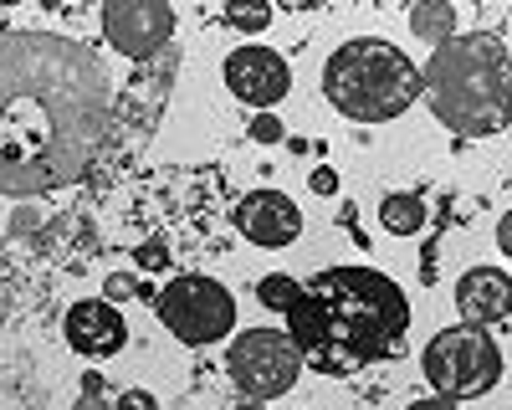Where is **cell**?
Masks as SVG:
<instances>
[{
	"label": "cell",
	"mask_w": 512,
	"mask_h": 410,
	"mask_svg": "<svg viewBox=\"0 0 512 410\" xmlns=\"http://www.w3.org/2000/svg\"><path fill=\"white\" fill-rule=\"evenodd\" d=\"M118 98L77 36L0 31V190L11 200L88 180L108 159Z\"/></svg>",
	"instance_id": "obj_1"
},
{
	"label": "cell",
	"mask_w": 512,
	"mask_h": 410,
	"mask_svg": "<svg viewBox=\"0 0 512 410\" xmlns=\"http://www.w3.org/2000/svg\"><path fill=\"white\" fill-rule=\"evenodd\" d=\"M287 334L313 375L344 380L405 349L410 303L395 277L374 267H328L303 282L287 313Z\"/></svg>",
	"instance_id": "obj_2"
},
{
	"label": "cell",
	"mask_w": 512,
	"mask_h": 410,
	"mask_svg": "<svg viewBox=\"0 0 512 410\" xmlns=\"http://www.w3.org/2000/svg\"><path fill=\"white\" fill-rule=\"evenodd\" d=\"M436 123L461 139H492L512 123V47L497 31H456L425 62Z\"/></svg>",
	"instance_id": "obj_3"
},
{
	"label": "cell",
	"mask_w": 512,
	"mask_h": 410,
	"mask_svg": "<svg viewBox=\"0 0 512 410\" xmlns=\"http://www.w3.org/2000/svg\"><path fill=\"white\" fill-rule=\"evenodd\" d=\"M323 93L349 123H390L425 98V67L384 36H354L323 62Z\"/></svg>",
	"instance_id": "obj_4"
},
{
	"label": "cell",
	"mask_w": 512,
	"mask_h": 410,
	"mask_svg": "<svg viewBox=\"0 0 512 410\" xmlns=\"http://www.w3.org/2000/svg\"><path fill=\"white\" fill-rule=\"evenodd\" d=\"M420 375L446 400H477L502 380V349L487 328L456 323V328L431 334V344L420 354Z\"/></svg>",
	"instance_id": "obj_5"
},
{
	"label": "cell",
	"mask_w": 512,
	"mask_h": 410,
	"mask_svg": "<svg viewBox=\"0 0 512 410\" xmlns=\"http://www.w3.org/2000/svg\"><path fill=\"white\" fill-rule=\"evenodd\" d=\"M154 308H159V323L175 334L180 344L200 349V344H216L236 328V298L231 287H221L216 277L205 272H180L169 277V287L154 293Z\"/></svg>",
	"instance_id": "obj_6"
},
{
	"label": "cell",
	"mask_w": 512,
	"mask_h": 410,
	"mask_svg": "<svg viewBox=\"0 0 512 410\" xmlns=\"http://www.w3.org/2000/svg\"><path fill=\"white\" fill-rule=\"evenodd\" d=\"M226 375L251 400H277L303 375V354H297L292 334H282V328H246L226 349Z\"/></svg>",
	"instance_id": "obj_7"
},
{
	"label": "cell",
	"mask_w": 512,
	"mask_h": 410,
	"mask_svg": "<svg viewBox=\"0 0 512 410\" xmlns=\"http://www.w3.org/2000/svg\"><path fill=\"white\" fill-rule=\"evenodd\" d=\"M103 36L113 41V52L128 62H164L175 52V11L164 0H108L103 6Z\"/></svg>",
	"instance_id": "obj_8"
},
{
	"label": "cell",
	"mask_w": 512,
	"mask_h": 410,
	"mask_svg": "<svg viewBox=\"0 0 512 410\" xmlns=\"http://www.w3.org/2000/svg\"><path fill=\"white\" fill-rule=\"evenodd\" d=\"M226 88H231L241 103L272 113V103H282V98L292 93V72H287L282 52L246 41V47H236V52L226 57Z\"/></svg>",
	"instance_id": "obj_9"
},
{
	"label": "cell",
	"mask_w": 512,
	"mask_h": 410,
	"mask_svg": "<svg viewBox=\"0 0 512 410\" xmlns=\"http://www.w3.org/2000/svg\"><path fill=\"white\" fill-rule=\"evenodd\" d=\"M236 226L251 246H267L272 252V246H292L303 236V211H297L292 195H282V190H251L236 205Z\"/></svg>",
	"instance_id": "obj_10"
},
{
	"label": "cell",
	"mask_w": 512,
	"mask_h": 410,
	"mask_svg": "<svg viewBox=\"0 0 512 410\" xmlns=\"http://www.w3.org/2000/svg\"><path fill=\"white\" fill-rule=\"evenodd\" d=\"M62 328H67V344H72L82 359H113V354L128 344V323H123V313H118L108 298H82V303H72L67 318H62Z\"/></svg>",
	"instance_id": "obj_11"
},
{
	"label": "cell",
	"mask_w": 512,
	"mask_h": 410,
	"mask_svg": "<svg viewBox=\"0 0 512 410\" xmlns=\"http://www.w3.org/2000/svg\"><path fill=\"white\" fill-rule=\"evenodd\" d=\"M456 313H461V323H472V328H487V323L507 318L512 313V277L502 267L461 272V282H456Z\"/></svg>",
	"instance_id": "obj_12"
},
{
	"label": "cell",
	"mask_w": 512,
	"mask_h": 410,
	"mask_svg": "<svg viewBox=\"0 0 512 410\" xmlns=\"http://www.w3.org/2000/svg\"><path fill=\"white\" fill-rule=\"evenodd\" d=\"M410 31L420 41L446 47V41L456 36V6H451V0H420V6H410Z\"/></svg>",
	"instance_id": "obj_13"
},
{
	"label": "cell",
	"mask_w": 512,
	"mask_h": 410,
	"mask_svg": "<svg viewBox=\"0 0 512 410\" xmlns=\"http://www.w3.org/2000/svg\"><path fill=\"white\" fill-rule=\"evenodd\" d=\"M379 226L390 236H415L425 226V200L420 195H384L379 200Z\"/></svg>",
	"instance_id": "obj_14"
},
{
	"label": "cell",
	"mask_w": 512,
	"mask_h": 410,
	"mask_svg": "<svg viewBox=\"0 0 512 410\" xmlns=\"http://www.w3.org/2000/svg\"><path fill=\"white\" fill-rule=\"evenodd\" d=\"M297 298H303V282L287 277V272H272V277L256 282V303L272 308V313H292V303H297Z\"/></svg>",
	"instance_id": "obj_15"
},
{
	"label": "cell",
	"mask_w": 512,
	"mask_h": 410,
	"mask_svg": "<svg viewBox=\"0 0 512 410\" xmlns=\"http://www.w3.org/2000/svg\"><path fill=\"white\" fill-rule=\"evenodd\" d=\"M226 26L256 36V31H267V26H272V6H226Z\"/></svg>",
	"instance_id": "obj_16"
},
{
	"label": "cell",
	"mask_w": 512,
	"mask_h": 410,
	"mask_svg": "<svg viewBox=\"0 0 512 410\" xmlns=\"http://www.w3.org/2000/svg\"><path fill=\"white\" fill-rule=\"evenodd\" d=\"M103 298L108 303H128V298H149V287L134 277V272H113V277H103Z\"/></svg>",
	"instance_id": "obj_17"
},
{
	"label": "cell",
	"mask_w": 512,
	"mask_h": 410,
	"mask_svg": "<svg viewBox=\"0 0 512 410\" xmlns=\"http://www.w3.org/2000/svg\"><path fill=\"white\" fill-rule=\"evenodd\" d=\"M246 134H251L256 144H282V139H287V129H282V118H277V113H256Z\"/></svg>",
	"instance_id": "obj_18"
},
{
	"label": "cell",
	"mask_w": 512,
	"mask_h": 410,
	"mask_svg": "<svg viewBox=\"0 0 512 410\" xmlns=\"http://www.w3.org/2000/svg\"><path fill=\"white\" fill-rule=\"evenodd\" d=\"M72 410H118V400H108V395H103V380L88 375V380H82V395H77Z\"/></svg>",
	"instance_id": "obj_19"
},
{
	"label": "cell",
	"mask_w": 512,
	"mask_h": 410,
	"mask_svg": "<svg viewBox=\"0 0 512 410\" xmlns=\"http://www.w3.org/2000/svg\"><path fill=\"white\" fill-rule=\"evenodd\" d=\"M139 267H144V272H164V267H169V246H164V241H144V246H139Z\"/></svg>",
	"instance_id": "obj_20"
},
{
	"label": "cell",
	"mask_w": 512,
	"mask_h": 410,
	"mask_svg": "<svg viewBox=\"0 0 512 410\" xmlns=\"http://www.w3.org/2000/svg\"><path fill=\"white\" fill-rule=\"evenodd\" d=\"M118 410H159V400L149 390H123L118 395Z\"/></svg>",
	"instance_id": "obj_21"
},
{
	"label": "cell",
	"mask_w": 512,
	"mask_h": 410,
	"mask_svg": "<svg viewBox=\"0 0 512 410\" xmlns=\"http://www.w3.org/2000/svg\"><path fill=\"white\" fill-rule=\"evenodd\" d=\"M308 185H313V195H338V175L328 170V164H318V170H313V180H308Z\"/></svg>",
	"instance_id": "obj_22"
},
{
	"label": "cell",
	"mask_w": 512,
	"mask_h": 410,
	"mask_svg": "<svg viewBox=\"0 0 512 410\" xmlns=\"http://www.w3.org/2000/svg\"><path fill=\"white\" fill-rule=\"evenodd\" d=\"M497 252H502V257H512V211L497 221Z\"/></svg>",
	"instance_id": "obj_23"
},
{
	"label": "cell",
	"mask_w": 512,
	"mask_h": 410,
	"mask_svg": "<svg viewBox=\"0 0 512 410\" xmlns=\"http://www.w3.org/2000/svg\"><path fill=\"white\" fill-rule=\"evenodd\" d=\"M405 410H461V400H446V395H431V400H415Z\"/></svg>",
	"instance_id": "obj_24"
},
{
	"label": "cell",
	"mask_w": 512,
	"mask_h": 410,
	"mask_svg": "<svg viewBox=\"0 0 512 410\" xmlns=\"http://www.w3.org/2000/svg\"><path fill=\"white\" fill-rule=\"evenodd\" d=\"M236 410H267L262 400H246V405H236Z\"/></svg>",
	"instance_id": "obj_25"
}]
</instances>
